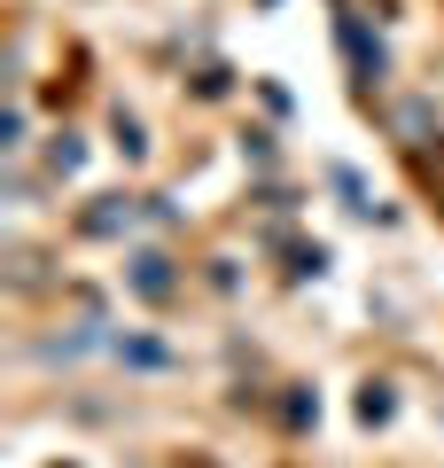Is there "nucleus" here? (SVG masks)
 Returning <instances> with one entry per match:
<instances>
[{"label":"nucleus","mask_w":444,"mask_h":468,"mask_svg":"<svg viewBox=\"0 0 444 468\" xmlns=\"http://www.w3.org/2000/svg\"><path fill=\"white\" fill-rule=\"evenodd\" d=\"M141 289H148V297H164V289H172L164 282V258H141Z\"/></svg>","instance_id":"nucleus-1"},{"label":"nucleus","mask_w":444,"mask_h":468,"mask_svg":"<svg viewBox=\"0 0 444 468\" xmlns=\"http://www.w3.org/2000/svg\"><path fill=\"white\" fill-rule=\"evenodd\" d=\"M187 468H227V461H211V452H196V461H187Z\"/></svg>","instance_id":"nucleus-2"}]
</instances>
